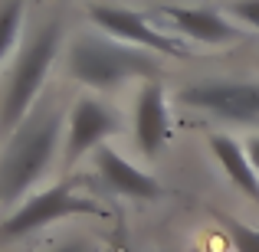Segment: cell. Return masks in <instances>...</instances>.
Wrapping results in <instances>:
<instances>
[{
    "mask_svg": "<svg viewBox=\"0 0 259 252\" xmlns=\"http://www.w3.org/2000/svg\"><path fill=\"white\" fill-rule=\"evenodd\" d=\"M59 141H66L63 115L50 105L33 112L10 134V144H7L4 158H0V203L23 200L26 190H33V183L53 164Z\"/></svg>",
    "mask_w": 259,
    "mask_h": 252,
    "instance_id": "6da1fadb",
    "label": "cell"
},
{
    "mask_svg": "<svg viewBox=\"0 0 259 252\" xmlns=\"http://www.w3.org/2000/svg\"><path fill=\"white\" fill-rule=\"evenodd\" d=\"M69 76L89 88H118L128 79H154L161 72L158 53L138 49V46L118 43L102 36H79L69 46Z\"/></svg>",
    "mask_w": 259,
    "mask_h": 252,
    "instance_id": "7a4b0ae2",
    "label": "cell"
},
{
    "mask_svg": "<svg viewBox=\"0 0 259 252\" xmlns=\"http://www.w3.org/2000/svg\"><path fill=\"white\" fill-rule=\"evenodd\" d=\"M59 39H63V23L59 20H50L30 43L23 46L17 66H13L10 85L4 92V102H0V134L10 138L26 118H30L33 105H36V95L46 82V72H50L53 59L59 53Z\"/></svg>",
    "mask_w": 259,
    "mask_h": 252,
    "instance_id": "3957f363",
    "label": "cell"
},
{
    "mask_svg": "<svg viewBox=\"0 0 259 252\" xmlns=\"http://www.w3.org/2000/svg\"><path fill=\"white\" fill-rule=\"evenodd\" d=\"M99 213V203L79 196L69 183H56V187L43 190V193L23 200L4 223H0V239H23V236L36 233V229L50 226L66 216H92Z\"/></svg>",
    "mask_w": 259,
    "mask_h": 252,
    "instance_id": "277c9868",
    "label": "cell"
},
{
    "mask_svg": "<svg viewBox=\"0 0 259 252\" xmlns=\"http://www.w3.org/2000/svg\"><path fill=\"white\" fill-rule=\"evenodd\" d=\"M89 20L102 33L118 39V43L138 46V49H151L158 56H171V59H190V46L181 36L151 26V20L135 13V10H125V7H115V4H92L89 7Z\"/></svg>",
    "mask_w": 259,
    "mask_h": 252,
    "instance_id": "5b68a950",
    "label": "cell"
},
{
    "mask_svg": "<svg viewBox=\"0 0 259 252\" xmlns=\"http://www.w3.org/2000/svg\"><path fill=\"white\" fill-rule=\"evenodd\" d=\"M181 102L227 121H259V82L207 79L184 88Z\"/></svg>",
    "mask_w": 259,
    "mask_h": 252,
    "instance_id": "8992f818",
    "label": "cell"
},
{
    "mask_svg": "<svg viewBox=\"0 0 259 252\" xmlns=\"http://www.w3.org/2000/svg\"><path fill=\"white\" fill-rule=\"evenodd\" d=\"M121 131V118L108 102L79 98L66 121V164H76L82 154L99 151L102 141Z\"/></svg>",
    "mask_w": 259,
    "mask_h": 252,
    "instance_id": "52a82bcc",
    "label": "cell"
},
{
    "mask_svg": "<svg viewBox=\"0 0 259 252\" xmlns=\"http://www.w3.org/2000/svg\"><path fill=\"white\" fill-rule=\"evenodd\" d=\"M154 17L167 23L174 36L197 39L207 46H227L246 39L243 26H236L230 17H223L220 10H210V7H161Z\"/></svg>",
    "mask_w": 259,
    "mask_h": 252,
    "instance_id": "ba28073f",
    "label": "cell"
},
{
    "mask_svg": "<svg viewBox=\"0 0 259 252\" xmlns=\"http://www.w3.org/2000/svg\"><path fill=\"white\" fill-rule=\"evenodd\" d=\"M171 134V108L161 82H148L135 102V141L145 158H158Z\"/></svg>",
    "mask_w": 259,
    "mask_h": 252,
    "instance_id": "9c48e42d",
    "label": "cell"
},
{
    "mask_svg": "<svg viewBox=\"0 0 259 252\" xmlns=\"http://www.w3.org/2000/svg\"><path fill=\"white\" fill-rule=\"evenodd\" d=\"M95 164H99V174L105 180V187L118 196H132V200H161L164 196V187L154 180L151 174H145L141 167H135L128 158H121L115 147L102 144L95 151Z\"/></svg>",
    "mask_w": 259,
    "mask_h": 252,
    "instance_id": "30bf717a",
    "label": "cell"
},
{
    "mask_svg": "<svg viewBox=\"0 0 259 252\" xmlns=\"http://www.w3.org/2000/svg\"><path fill=\"white\" fill-rule=\"evenodd\" d=\"M210 151L220 161V167L227 170V177L249 196L253 203H259V170L249 161V151L230 134H213L210 138Z\"/></svg>",
    "mask_w": 259,
    "mask_h": 252,
    "instance_id": "8fae6325",
    "label": "cell"
},
{
    "mask_svg": "<svg viewBox=\"0 0 259 252\" xmlns=\"http://www.w3.org/2000/svg\"><path fill=\"white\" fill-rule=\"evenodd\" d=\"M20 30H23V0H7L0 7V69L10 59L13 46L20 39Z\"/></svg>",
    "mask_w": 259,
    "mask_h": 252,
    "instance_id": "7c38bea8",
    "label": "cell"
},
{
    "mask_svg": "<svg viewBox=\"0 0 259 252\" xmlns=\"http://www.w3.org/2000/svg\"><path fill=\"white\" fill-rule=\"evenodd\" d=\"M223 229H227V239L233 242L236 252H259V229L246 226V223H236L233 216H223Z\"/></svg>",
    "mask_w": 259,
    "mask_h": 252,
    "instance_id": "4fadbf2b",
    "label": "cell"
},
{
    "mask_svg": "<svg viewBox=\"0 0 259 252\" xmlns=\"http://www.w3.org/2000/svg\"><path fill=\"white\" fill-rule=\"evenodd\" d=\"M230 13L259 33V0H233V4H230Z\"/></svg>",
    "mask_w": 259,
    "mask_h": 252,
    "instance_id": "5bb4252c",
    "label": "cell"
},
{
    "mask_svg": "<svg viewBox=\"0 0 259 252\" xmlns=\"http://www.w3.org/2000/svg\"><path fill=\"white\" fill-rule=\"evenodd\" d=\"M53 252H99V246H95L92 239H69L59 249H53Z\"/></svg>",
    "mask_w": 259,
    "mask_h": 252,
    "instance_id": "9a60e30c",
    "label": "cell"
},
{
    "mask_svg": "<svg viewBox=\"0 0 259 252\" xmlns=\"http://www.w3.org/2000/svg\"><path fill=\"white\" fill-rule=\"evenodd\" d=\"M246 151H249V161H253V167L259 170V138H249Z\"/></svg>",
    "mask_w": 259,
    "mask_h": 252,
    "instance_id": "2e32d148",
    "label": "cell"
}]
</instances>
